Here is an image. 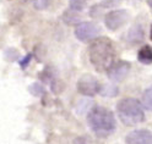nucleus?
Instances as JSON below:
<instances>
[{"label": "nucleus", "instance_id": "obj_13", "mask_svg": "<svg viewBox=\"0 0 152 144\" xmlns=\"http://www.w3.org/2000/svg\"><path fill=\"white\" fill-rule=\"evenodd\" d=\"M101 94L103 97H115L118 94V87L115 84L109 83V84H104L102 85V89H101Z\"/></svg>", "mask_w": 152, "mask_h": 144}, {"label": "nucleus", "instance_id": "obj_5", "mask_svg": "<svg viewBox=\"0 0 152 144\" xmlns=\"http://www.w3.org/2000/svg\"><path fill=\"white\" fill-rule=\"evenodd\" d=\"M101 28L93 22H80L75 27V37L80 42H92L98 38Z\"/></svg>", "mask_w": 152, "mask_h": 144}, {"label": "nucleus", "instance_id": "obj_15", "mask_svg": "<svg viewBox=\"0 0 152 144\" xmlns=\"http://www.w3.org/2000/svg\"><path fill=\"white\" fill-rule=\"evenodd\" d=\"M28 90H30V93L32 95H34V97H43V95L45 94V89L44 87L39 83V82H34L30 85V88H28Z\"/></svg>", "mask_w": 152, "mask_h": 144}, {"label": "nucleus", "instance_id": "obj_21", "mask_svg": "<svg viewBox=\"0 0 152 144\" xmlns=\"http://www.w3.org/2000/svg\"><path fill=\"white\" fill-rule=\"evenodd\" d=\"M147 4H148V7H150L151 12H152V0H148V1H147Z\"/></svg>", "mask_w": 152, "mask_h": 144}, {"label": "nucleus", "instance_id": "obj_9", "mask_svg": "<svg viewBox=\"0 0 152 144\" xmlns=\"http://www.w3.org/2000/svg\"><path fill=\"white\" fill-rule=\"evenodd\" d=\"M144 39V30L140 25H136L134 27H131L126 33V42L131 44L140 43Z\"/></svg>", "mask_w": 152, "mask_h": 144}, {"label": "nucleus", "instance_id": "obj_6", "mask_svg": "<svg viewBox=\"0 0 152 144\" xmlns=\"http://www.w3.org/2000/svg\"><path fill=\"white\" fill-rule=\"evenodd\" d=\"M129 20V12L124 9L109 11L104 17V25L109 31H117L123 27Z\"/></svg>", "mask_w": 152, "mask_h": 144}, {"label": "nucleus", "instance_id": "obj_20", "mask_svg": "<svg viewBox=\"0 0 152 144\" xmlns=\"http://www.w3.org/2000/svg\"><path fill=\"white\" fill-rule=\"evenodd\" d=\"M32 55H33L32 53H28V54L23 57V59L20 60V67H21V69H26L27 65L30 64V61H31V59H32Z\"/></svg>", "mask_w": 152, "mask_h": 144}, {"label": "nucleus", "instance_id": "obj_4", "mask_svg": "<svg viewBox=\"0 0 152 144\" xmlns=\"http://www.w3.org/2000/svg\"><path fill=\"white\" fill-rule=\"evenodd\" d=\"M102 84L94 76L86 73L81 76L77 81V90L80 94L86 95V97H93L98 93H101Z\"/></svg>", "mask_w": 152, "mask_h": 144}, {"label": "nucleus", "instance_id": "obj_3", "mask_svg": "<svg viewBox=\"0 0 152 144\" xmlns=\"http://www.w3.org/2000/svg\"><path fill=\"white\" fill-rule=\"evenodd\" d=\"M119 120L125 126H135L145 120V112L141 103L135 98H124L117 104Z\"/></svg>", "mask_w": 152, "mask_h": 144}, {"label": "nucleus", "instance_id": "obj_8", "mask_svg": "<svg viewBox=\"0 0 152 144\" xmlns=\"http://www.w3.org/2000/svg\"><path fill=\"white\" fill-rule=\"evenodd\" d=\"M126 144H152V132L147 130H136L130 132L126 138Z\"/></svg>", "mask_w": 152, "mask_h": 144}, {"label": "nucleus", "instance_id": "obj_7", "mask_svg": "<svg viewBox=\"0 0 152 144\" xmlns=\"http://www.w3.org/2000/svg\"><path fill=\"white\" fill-rule=\"evenodd\" d=\"M129 71H130V62L119 60L109 67V70L107 71V76L113 82H121L126 78Z\"/></svg>", "mask_w": 152, "mask_h": 144}, {"label": "nucleus", "instance_id": "obj_10", "mask_svg": "<svg viewBox=\"0 0 152 144\" xmlns=\"http://www.w3.org/2000/svg\"><path fill=\"white\" fill-rule=\"evenodd\" d=\"M137 60L144 64L150 65L152 64V48L150 45H144L137 53Z\"/></svg>", "mask_w": 152, "mask_h": 144}, {"label": "nucleus", "instance_id": "obj_14", "mask_svg": "<svg viewBox=\"0 0 152 144\" xmlns=\"http://www.w3.org/2000/svg\"><path fill=\"white\" fill-rule=\"evenodd\" d=\"M142 105L147 109V110H151L152 111V85L148 87L144 94H142Z\"/></svg>", "mask_w": 152, "mask_h": 144}, {"label": "nucleus", "instance_id": "obj_19", "mask_svg": "<svg viewBox=\"0 0 152 144\" xmlns=\"http://www.w3.org/2000/svg\"><path fill=\"white\" fill-rule=\"evenodd\" d=\"M5 57H6V60H9V61H15L18 57V53L15 49H7L5 51Z\"/></svg>", "mask_w": 152, "mask_h": 144}, {"label": "nucleus", "instance_id": "obj_17", "mask_svg": "<svg viewBox=\"0 0 152 144\" xmlns=\"http://www.w3.org/2000/svg\"><path fill=\"white\" fill-rule=\"evenodd\" d=\"M121 3V0H102L99 4H97L99 6V9H112Z\"/></svg>", "mask_w": 152, "mask_h": 144}, {"label": "nucleus", "instance_id": "obj_18", "mask_svg": "<svg viewBox=\"0 0 152 144\" xmlns=\"http://www.w3.org/2000/svg\"><path fill=\"white\" fill-rule=\"evenodd\" d=\"M32 5L37 10H44L49 5V0H31Z\"/></svg>", "mask_w": 152, "mask_h": 144}, {"label": "nucleus", "instance_id": "obj_16", "mask_svg": "<svg viewBox=\"0 0 152 144\" xmlns=\"http://www.w3.org/2000/svg\"><path fill=\"white\" fill-rule=\"evenodd\" d=\"M86 7V0H70L69 9L74 12H81Z\"/></svg>", "mask_w": 152, "mask_h": 144}, {"label": "nucleus", "instance_id": "obj_2", "mask_svg": "<svg viewBox=\"0 0 152 144\" xmlns=\"http://www.w3.org/2000/svg\"><path fill=\"white\" fill-rule=\"evenodd\" d=\"M87 123L97 137L106 138L115 131L117 122L114 114L104 106H94L88 111Z\"/></svg>", "mask_w": 152, "mask_h": 144}, {"label": "nucleus", "instance_id": "obj_11", "mask_svg": "<svg viewBox=\"0 0 152 144\" xmlns=\"http://www.w3.org/2000/svg\"><path fill=\"white\" fill-rule=\"evenodd\" d=\"M39 78L43 83H47V84H54L56 81V76H55V72H53V69L52 67H45V69L39 73Z\"/></svg>", "mask_w": 152, "mask_h": 144}, {"label": "nucleus", "instance_id": "obj_12", "mask_svg": "<svg viewBox=\"0 0 152 144\" xmlns=\"http://www.w3.org/2000/svg\"><path fill=\"white\" fill-rule=\"evenodd\" d=\"M63 20H64V22L66 25H76V26H77L80 23V17H79L77 12L71 11L70 9H69V10H66V11H64Z\"/></svg>", "mask_w": 152, "mask_h": 144}, {"label": "nucleus", "instance_id": "obj_22", "mask_svg": "<svg viewBox=\"0 0 152 144\" xmlns=\"http://www.w3.org/2000/svg\"><path fill=\"white\" fill-rule=\"evenodd\" d=\"M150 38H151V41H152V25H151V30H150Z\"/></svg>", "mask_w": 152, "mask_h": 144}, {"label": "nucleus", "instance_id": "obj_1", "mask_svg": "<svg viewBox=\"0 0 152 144\" xmlns=\"http://www.w3.org/2000/svg\"><path fill=\"white\" fill-rule=\"evenodd\" d=\"M88 57L93 67L98 72L108 71L115 62V49L113 42L107 37H98L88 45Z\"/></svg>", "mask_w": 152, "mask_h": 144}]
</instances>
